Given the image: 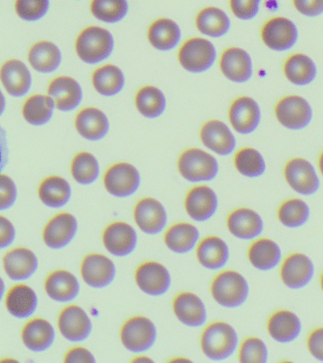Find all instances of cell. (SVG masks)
I'll return each instance as SVG.
<instances>
[{
  "mask_svg": "<svg viewBox=\"0 0 323 363\" xmlns=\"http://www.w3.org/2000/svg\"><path fill=\"white\" fill-rule=\"evenodd\" d=\"M238 335L229 323L215 322L207 326L201 335L200 346L204 354L212 360H223L237 351Z\"/></svg>",
  "mask_w": 323,
  "mask_h": 363,
  "instance_id": "cell-1",
  "label": "cell"
},
{
  "mask_svg": "<svg viewBox=\"0 0 323 363\" xmlns=\"http://www.w3.org/2000/svg\"><path fill=\"white\" fill-rule=\"evenodd\" d=\"M211 294L218 305L227 308H237L248 300L249 286L239 272L225 271L217 274L212 281Z\"/></svg>",
  "mask_w": 323,
  "mask_h": 363,
  "instance_id": "cell-2",
  "label": "cell"
},
{
  "mask_svg": "<svg viewBox=\"0 0 323 363\" xmlns=\"http://www.w3.org/2000/svg\"><path fill=\"white\" fill-rule=\"evenodd\" d=\"M113 38L106 28L89 27L82 30L76 40V51L86 64H98L109 58L113 50Z\"/></svg>",
  "mask_w": 323,
  "mask_h": 363,
  "instance_id": "cell-3",
  "label": "cell"
},
{
  "mask_svg": "<svg viewBox=\"0 0 323 363\" xmlns=\"http://www.w3.org/2000/svg\"><path fill=\"white\" fill-rule=\"evenodd\" d=\"M178 169L186 180L200 183L214 180L218 172V164L214 156L200 149H190L181 153Z\"/></svg>",
  "mask_w": 323,
  "mask_h": 363,
  "instance_id": "cell-4",
  "label": "cell"
},
{
  "mask_svg": "<svg viewBox=\"0 0 323 363\" xmlns=\"http://www.w3.org/2000/svg\"><path fill=\"white\" fill-rule=\"evenodd\" d=\"M122 345L132 353L149 350L155 345L157 330L149 318L136 316L124 323L120 333Z\"/></svg>",
  "mask_w": 323,
  "mask_h": 363,
  "instance_id": "cell-5",
  "label": "cell"
},
{
  "mask_svg": "<svg viewBox=\"0 0 323 363\" xmlns=\"http://www.w3.org/2000/svg\"><path fill=\"white\" fill-rule=\"evenodd\" d=\"M314 272L316 268L310 257L302 252H294L280 264V277L286 288L300 291L310 285Z\"/></svg>",
  "mask_w": 323,
  "mask_h": 363,
  "instance_id": "cell-6",
  "label": "cell"
},
{
  "mask_svg": "<svg viewBox=\"0 0 323 363\" xmlns=\"http://www.w3.org/2000/svg\"><path fill=\"white\" fill-rule=\"evenodd\" d=\"M178 61L184 69L193 73L208 70L217 58L214 45L203 38L187 40L178 50Z\"/></svg>",
  "mask_w": 323,
  "mask_h": 363,
  "instance_id": "cell-7",
  "label": "cell"
},
{
  "mask_svg": "<svg viewBox=\"0 0 323 363\" xmlns=\"http://www.w3.org/2000/svg\"><path fill=\"white\" fill-rule=\"evenodd\" d=\"M285 178L291 189L300 196L310 197L319 190L320 180L317 170L306 159L289 160L285 167Z\"/></svg>",
  "mask_w": 323,
  "mask_h": 363,
  "instance_id": "cell-8",
  "label": "cell"
},
{
  "mask_svg": "<svg viewBox=\"0 0 323 363\" xmlns=\"http://www.w3.org/2000/svg\"><path fill=\"white\" fill-rule=\"evenodd\" d=\"M275 116L283 127L289 130H302L313 118L311 105L300 96H285L278 102Z\"/></svg>",
  "mask_w": 323,
  "mask_h": 363,
  "instance_id": "cell-9",
  "label": "cell"
},
{
  "mask_svg": "<svg viewBox=\"0 0 323 363\" xmlns=\"http://www.w3.org/2000/svg\"><path fill=\"white\" fill-rule=\"evenodd\" d=\"M103 182L105 189L110 195L127 198L135 194L140 186V173L132 164L118 163L107 170Z\"/></svg>",
  "mask_w": 323,
  "mask_h": 363,
  "instance_id": "cell-10",
  "label": "cell"
},
{
  "mask_svg": "<svg viewBox=\"0 0 323 363\" xmlns=\"http://www.w3.org/2000/svg\"><path fill=\"white\" fill-rule=\"evenodd\" d=\"M263 42L275 51H286L293 48L298 41V28L290 19L277 16L269 19L261 31Z\"/></svg>",
  "mask_w": 323,
  "mask_h": 363,
  "instance_id": "cell-11",
  "label": "cell"
},
{
  "mask_svg": "<svg viewBox=\"0 0 323 363\" xmlns=\"http://www.w3.org/2000/svg\"><path fill=\"white\" fill-rule=\"evenodd\" d=\"M138 288L150 296H162L169 291L171 277L161 263L149 261L141 264L135 272Z\"/></svg>",
  "mask_w": 323,
  "mask_h": 363,
  "instance_id": "cell-12",
  "label": "cell"
},
{
  "mask_svg": "<svg viewBox=\"0 0 323 363\" xmlns=\"http://www.w3.org/2000/svg\"><path fill=\"white\" fill-rule=\"evenodd\" d=\"M133 217L139 228L147 235L160 234L167 223L166 210L160 201L144 198L135 207Z\"/></svg>",
  "mask_w": 323,
  "mask_h": 363,
  "instance_id": "cell-13",
  "label": "cell"
},
{
  "mask_svg": "<svg viewBox=\"0 0 323 363\" xmlns=\"http://www.w3.org/2000/svg\"><path fill=\"white\" fill-rule=\"evenodd\" d=\"M81 272L84 282L94 289L106 288L116 277L115 264L106 255L101 254H91L85 257Z\"/></svg>",
  "mask_w": 323,
  "mask_h": 363,
  "instance_id": "cell-14",
  "label": "cell"
},
{
  "mask_svg": "<svg viewBox=\"0 0 323 363\" xmlns=\"http://www.w3.org/2000/svg\"><path fill=\"white\" fill-rule=\"evenodd\" d=\"M58 326L62 336L72 342L86 340L93 325L86 312L78 306H69L60 313Z\"/></svg>",
  "mask_w": 323,
  "mask_h": 363,
  "instance_id": "cell-15",
  "label": "cell"
},
{
  "mask_svg": "<svg viewBox=\"0 0 323 363\" xmlns=\"http://www.w3.org/2000/svg\"><path fill=\"white\" fill-rule=\"evenodd\" d=\"M137 234L130 224L116 221L104 230L102 240L107 251L118 257H127L137 246Z\"/></svg>",
  "mask_w": 323,
  "mask_h": 363,
  "instance_id": "cell-16",
  "label": "cell"
},
{
  "mask_svg": "<svg viewBox=\"0 0 323 363\" xmlns=\"http://www.w3.org/2000/svg\"><path fill=\"white\" fill-rule=\"evenodd\" d=\"M268 332L275 342L288 345L296 342L302 334V320L295 312L280 309L269 317Z\"/></svg>",
  "mask_w": 323,
  "mask_h": 363,
  "instance_id": "cell-17",
  "label": "cell"
},
{
  "mask_svg": "<svg viewBox=\"0 0 323 363\" xmlns=\"http://www.w3.org/2000/svg\"><path fill=\"white\" fill-rule=\"evenodd\" d=\"M229 119L232 128L241 135L254 133L261 121L259 105L249 96H241L230 107Z\"/></svg>",
  "mask_w": 323,
  "mask_h": 363,
  "instance_id": "cell-18",
  "label": "cell"
},
{
  "mask_svg": "<svg viewBox=\"0 0 323 363\" xmlns=\"http://www.w3.org/2000/svg\"><path fill=\"white\" fill-rule=\"evenodd\" d=\"M227 226L234 237L242 240H252L263 234L265 229L263 218L254 210L238 208L229 215Z\"/></svg>",
  "mask_w": 323,
  "mask_h": 363,
  "instance_id": "cell-19",
  "label": "cell"
},
{
  "mask_svg": "<svg viewBox=\"0 0 323 363\" xmlns=\"http://www.w3.org/2000/svg\"><path fill=\"white\" fill-rule=\"evenodd\" d=\"M184 206L189 217L196 221L210 220L217 212L218 200L211 187L196 186L187 193Z\"/></svg>",
  "mask_w": 323,
  "mask_h": 363,
  "instance_id": "cell-20",
  "label": "cell"
},
{
  "mask_svg": "<svg viewBox=\"0 0 323 363\" xmlns=\"http://www.w3.org/2000/svg\"><path fill=\"white\" fill-rule=\"evenodd\" d=\"M78 231L76 218L69 213H61L48 221L44 229L45 243L51 249H62L73 240Z\"/></svg>",
  "mask_w": 323,
  "mask_h": 363,
  "instance_id": "cell-21",
  "label": "cell"
},
{
  "mask_svg": "<svg viewBox=\"0 0 323 363\" xmlns=\"http://www.w3.org/2000/svg\"><path fill=\"white\" fill-rule=\"evenodd\" d=\"M48 96L53 99L55 107L62 112H70L81 104V85L70 77H58L51 81L47 88Z\"/></svg>",
  "mask_w": 323,
  "mask_h": 363,
  "instance_id": "cell-22",
  "label": "cell"
},
{
  "mask_svg": "<svg viewBox=\"0 0 323 363\" xmlns=\"http://www.w3.org/2000/svg\"><path fill=\"white\" fill-rule=\"evenodd\" d=\"M177 319L189 328H200L205 323L207 311L203 300L191 292H181L173 301Z\"/></svg>",
  "mask_w": 323,
  "mask_h": 363,
  "instance_id": "cell-23",
  "label": "cell"
},
{
  "mask_svg": "<svg viewBox=\"0 0 323 363\" xmlns=\"http://www.w3.org/2000/svg\"><path fill=\"white\" fill-rule=\"evenodd\" d=\"M220 65L224 76L237 84L248 82L254 73L251 56L239 48H230L224 51Z\"/></svg>",
  "mask_w": 323,
  "mask_h": 363,
  "instance_id": "cell-24",
  "label": "cell"
},
{
  "mask_svg": "<svg viewBox=\"0 0 323 363\" xmlns=\"http://www.w3.org/2000/svg\"><path fill=\"white\" fill-rule=\"evenodd\" d=\"M200 139L207 149L220 155H231L237 146V140L231 130L220 121H211L204 124L200 130Z\"/></svg>",
  "mask_w": 323,
  "mask_h": 363,
  "instance_id": "cell-25",
  "label": "cell"
},
{
  "mask_svg": "<svg viewBox=\"0 0 323 363\" xmlns=\"http://www.w3.org/2000/svg\"><path fill=\"white\" fill-rule=\"evenodd\" d=\"M249 262L261 272H271L283 262V252L279 244L271 238H259L249 247Z\"/></svg>",
  "mask_w": 323,
  "mask_h": 363,
  "instance_id": "cell-26",
  "label": "cell"
},
{
  "mask_svg": "<svg viewBox=\"0 0 323 363\" xmlns=\"http://www.w3.org/2000/svg\"><path fill=\"white\" fill-rule=\"evenodd\" d=\"M0 81L11 96L21 98L30 89L31 76L24 62L10 60L0 68Z\"/></svg>",
  "mask_w": 323,
  "mask_h": 363,
  "instance_id": "cell-27",
  "label": "cell"
},
{
  "mask_svg": "<svg viewBox=\"0 0 323 363\" xmlns=\"http://www.w3.org/2000/svg\"><path fill=\"white\" fill-rule=\"evenodd\" d=\"M75 126L79 135L90 141L104 138L110 129L107 116L94 107L84 108L76 115Z\"/></svg>",
  "mask_w": 323,
  "mask_h": 363,
  "instance_id": "cell-28",
  "label": "cell"
},
{
  "mask_svg": "<svg viewBox=\"0 0 323 363\" xmlns=\"http://www.w3.org/2000/svg\"><path fill=\"white\" fill-rule=\"evenodd\" d=\"M3 265L11 280L22 281L33 277L38 268V260L30 250L16 248L5 255Z\"/></svg>",
  "mask_w": 323,
  "mask_h": 363,
  "instance_id": "cell-29",
  "label": "cell"
},
{
  "mask_svg": "<svg viewBox=\"0 0 323 363\" xmlns=\"http://www.w3.org/2000/svg\"><path fill=\"white\" fill-rule=\"evenodd\" d=\"M48 296L57 302H71L79 294V283L75 275L67 271H56L48 275L45 283Z\"/></svg>",
  "mask_w": 323,
  "mask_h": 363,
  "instance_id": "cell-30",
  "label": "cell"
},
{
  "mask_svg": "<svg viewBox=\"0 0 323 363\" xmlns=\"http://www.w3.org/2000/svg\"><path fill=\"white\" fill-rule=\"evenodd\" d=\"M198 262L209 269L223 268L228 263L230 249L225 241L218 237H208L201 240L197 249Z\"/></svg>",
  "mask_w": 323,
  "mask_h": 363,
  "instance_id": "cell-31",
  "label": "cell"
},
{
  "mask_svg": "<svg viewBox=\"0 0 323 363\" xmlns=\"http://www.w3.org/2000/svg\"><path fill=\"white\" fill-rule=\"evenodd\" d=\"M55 331L52 325L44 319H33L24 326L22 340L24 345L33 352L47 350L53 345Z\"/></svg>",
  "mask_w": 323,
  "mask_h": 363,
  "instance_id": "cell-32",
  "label": "cell"
},
{
  "mask_svg": "<svg viewBox=\"0 0 323 363\" xmlns=\"http://www.w3.org/2000/svg\"><path fill=\"white\" fill-rule=\"evenodd\" d=\"M283 72L291 84L305 86L317 78V68L310 57L302 53L288 57L283 65Z\"/></svg>",
  "mask_w": 323,
  "mask_h": 363,
  "instance_id": "cell-33",
  "label": "cell"
},
{
  "mask_svg": "<svg viewBox=\"0 0 323 363\" xmlns=\"http://www.w3.org/2000/svg\"><path fill=\"white\" fill-rule=\"evenodd\" d=\"M200 232L197 227L187 223H176L164 234V243L170 251L177 254L191 252L197 245Z\"/></svg>",
  "mask_w": 323,
  "mask_h": 363,
  "instance_id": "cell-34",
  "label": "cell"
},
{
  "mask_svg": "<svg viewBox=\"0 0 323 363\" xmlns=\"http://www.w3.org/2000/svg\"><path fill=\"white\" fill-rule=\"evenodd\" d=\"M38 299L35 292L26 285L14 286L6 297L8 311L19 319L30 317L36 311Z\"/></svg>",
  "mask_w": 323,
  "mask_h": 363,
  "instance_id": "cell-35",
  "label": "cell"
},
{
  "mask_svg": "<svg viewBox=\"0 0 323 363\" xmlns=\"http://www.w3.org/2000/svg\"><path fill=\"white\" fill-rule=\"evenodd\" d=\"M28 59L31 67L38 72L51 73L61 65L62 54L53 43L41 41L30 48Z\"/></svg>",
  "mask_w": 323,
  "mask_h": 363,
  "instance_id": "cell-36",
  "label": "cell"
},
{
  "mask_svg": "<svg viewBox=\"0 0 323 363\" xmlns=\"http://www.w3.org/2000/svg\"><path fill=\"white\" fill-rule=\"evenodd\" d=\"M149 41L159 50L167 51L174 48L181 40L180 28L171 19L156 20L149 28Z\"/></svg>",
  "mask_w": 323,
  "mask_h": 363,
  "instance_id": "cell-37",
  "label": "cell"
},
{
  "mask_svg": "<svg viewBox=\"0 0 323 363\" xmlns=\"http://www.w3.org/2000/svg\"><path fill=\"white\" fill-rule=\"evenodd\" d=\"M38 194L42 203L52 208L64 206L71 198V186L65 179L50 176L40 184Z\"/></svg>",
  "mask_w": 323,
  "mask_h": 363,
  "instance_id": "cell-38",
  "label": "cell"
},
{
  "mask_svg": "<svg viewBox=\"0 0 323 363\" xmlns=\"http://www.w3.org/2000/svg\"><path fill=\"white\" fill-rule=\"evenodd\" d=\"M311 208L302 199H289L278 209V220L288 229H299L310 220Z\"/></svg>",
  "mask_w": 323,
  "mask_h": 363,
  "instance_id": "cell-39",
  "label": "cell"
},
{
  "mask_svg": "<svg viewBox=\"0 0 323 363\" xmlns=\"http://www.w3.org/2000/svg\"><path fill=\"white\" fill-rule=\"evenodd\" d=\"M196 25L201 33L218 38L228 33L231 21L228 16L220 9L208 7L198 13Z\"/></svg>",
  "mask_w": 323,
  "mask_h": 363,
  "instance_id": "cell-40",
  "label": "cell"
},
{
  "mask_svg": "<svg viewBox=\"0 0 323 363\" xmlns=\"http://www.w3.org/2000/svg\"><path fill=\"white\" fill-rule=\"evenodd\" d=\"M92 82L98 93L102 96H112L123 89L125 77L120 68L113 65H106L93 73Z\"/></svg>",
  "mask_w": 323,
  "mask_h": 363,
  "instance_id": "cell-41",
  "label": "cell"
},
{
  "mask_svg": "<svg viewBox=\"0 0 323 363\" xmlns=\"http://www.w3.org/2000/svg\"><path fill=\"white\" fill-rule=\"evenodd\" d=\"M54 108L55 104L50 96L33 95L23 105L22 115L28 123L40 126L50 121Z\"/></svg>",
  "mask_w": 323,
  "mask_h": 363,
  "instance_id": "cell-42",
  "label": "cell"
},
{
  "mask_svg": "<svg viewBox=\"0 0 323 363\" xmlns=\"http://www.w3.org/2000/svg\"><path fill=\"white\" fill-rule=\"evenodd\" d=\"M136 108L147 118L160 116L166 109V101L163 92L157 87L144 86L136 94Z\"/></svg>",
  "mask_w": 323,
  "mask_h": 363,
  "instance_id": "cell-43",
  "label": "cell"
},
{
  "mask_svg": "<svg viewBox=\"0 0 323 363\" xmlns=\"http://www.w3.org/2000/svg\"><path fill=\"white\" fill-rule=\"evenodd\" d=\"M234 166L241 175L249 178L260 177L265 174V159L257 150L245 147L237 152L234 157Z\"/></svg>",
  "mask_w": 323,
  "mask_h": 363,
  "instance_id": "cell-44",
  "label": "cell"
},
{
  "mask_svg": "<svg viewBox=\"0 0 323 363\" xmlns=\"http://www.w3.org/2000/svg\"><path fill=\"white\" fill-rule=\"evenodd\" d=\"M71 173L79 184H93L99 176L98 162L90 152H79L74 157L71 164Z\"/></svg>",
  "mask_w": 323,
  "mask_h": 363,
  "instance_id": "cell-45",
  "label": "cell"
},
{
  "mask_svg": "<svg viewBox=\"0 0 323 363\" xmlns=\"http://www.w3.org/2000/svg\"><path fill=\"white\" fill-rule=\"evenodd\" d=\"M128 8L127 0H93L91 3L93 16L110 24L121 21L128 13Z\"/></svg>",
  "mask_w": 323,
  "mask_h": 363,
  "instance_id": "cell-46",
  "label": "cell"
},
{
  "mask_svg": "<svg viewBox=\"0 0 323 363\" xmlns=\"http://www.w3.org/2000/svg\"><path fill=\"white\" fill-rule=\"evenodd\" d=\"M268 359V349L263 340L251 337L244 340L239 350L240 362L266 363Z\"/></svg>",
  "mask_w": 323,
  "mask_h": 363,
  "instance_id": "cell-47",
  "label": "cell"
},
{
  "mask_svg": "<svg viewBox=\"0 0 323 363\" xmlns=\"http://www.w3.org/2000/svg\"><path fill=\"white\" fill-rule=\"evenodd\" d=\"M50 0H16L17 16L26 21H37L47 14Z\"/></svg>",
  "mask_w": 323,
  "mask_h": 363,
  "instance_id": "cell-48",
  "label": "cell"
},
{
  "mask_svg": "<svg viewBox=\"0 0 323 363\" xmlns=\"http://www.w3.org/2000/svg\"><path fill=\"white\" fill-rule=\"evenodd\" d=\"M262 0H230L232 13L237 18L251 20L259 13Z\"/></svg>",
  "mask_w": 323,
  "mask_h": 363,
  "instance_id": "cell-49",
  "label": "cell"
},
{
  "mask_svg": "<svg viewBox=\"0 0 323 363\" xmlns=\"http://www.w3.org/2000/svg\"><path fill=\"white\" fill-rule=\"evenodd\" d=\"M16 196L14 182L7 175H0V211L11 208L16 203Z\"/></svg>",
  "mask_w": 323,
  "mask_h": 363,
  "instance_id": "cell-50",
  "label": "cell"
},
{
  "mask_svg": "<svg viewBox=\"0 0 323 363\" xmlns=\"http://www.w3.org/2000/svg\"><path fill=\"white\" fill-rule=\"evenodd\" d=\"M293 5L305 16L317 17L323 14V0H293Z\"/></svg>",
  "mask_w": 323,
  "mask_h": 363,
  "instance_id": "cell-51",
  "label": "cell"
},
{
  "mask_svg": "<svg viewBox=\"0 0 323 363\" xmlns=\"http://www.w3.org/2000/svg\"><path fill=\"white\" fill-rule=\"evenodd\" d=\"M307 348L311 356L317 362H323V326L314 329L309 334Z\"/></svg>",
  "mask_w": 323,
  "mask_h": 363,
  "instance_id": "cell-52",
  "label": "cell"
},
{
  "mask_svg": "<svg viewBox=\"0 0 323 363\" xmlns=\"http://www.w3.org/2000/svg\"><path fill=\"white\" fill-rule=\"evenodd\" d=\"M16 238V230L11 221L0 216V249L7 248Z\"/></svg>",
  "mask_w": 323,
  "mask_h": 363,
  "instance_id": "cell-53",
  "label": "cell"
},
{
  "mask_svg": "<svg viewBox=\"0 0 323 363\" xmlns=\"http://www.w3.org/2000/svg\"><path fill=\"white\" fill-rule=\"evenodd\" d=\"M96 359L93 354L87 349L82 347H76L71 349L65 354L64 362H95Z\"/></svg>",
  "mask_w": 323,
  "mask_h": 363,
  "instance_id": "cell-54",
  "label": "cell"
},
{
  "mask_svg": "<svg viewBox=\"0 0 323 363\" xmlns=\"http://www.w3.org/2000/svg\"><path fill=\"white\" fill-rule=\"evenodd\" d=\"M8 162V147L7 140V133L5 130L0 126V174L5 167H7Z\"/></svg>",
  "mask_w": 323,
  "mask_h": 363,
  "instance_id": "cell-55",
  "label": "cell"
},
{
  "mask_svg": "<svg viewBox=\"0 0 323 363\" xmlns=\"http://www.w3.org/2000/svg\"><path fill=\"white\" fill-rule=\"evenodd\" d=\"M6 106L5 96L3 95L1 90H0V116L4 112Z\"/></svg>",
  "mask_w": 323,
  "mask_h": 363,
  "instance_id": "cell-56",
  "label": "cell"
},
{
  "mask_svg": "<svg viewBox=\"0 0 323 363\" xmlns=\"http://www.w3.org/2000/svg\"><path fill=\"white\" fill-rule=\"evenodd\" d=\"M133 362H152V360L149 359V357H136V359H132Z\"/></svg>",
  "mask_w": 323,
  "mask_h": 363,
  "instance_id": "cell-57",
  "label": "cell"
},
{
  "mask_svg": "<svg viewBox=\"0 0 323 363\" xmlns=\"http://www.w3.org/2000/svg\"><path fill=\"white\" fill-rule=\"evenodd\" d=\"M5 285L3 282L2 278L0 277V302H1L3 295H4Z\"/></svg>",
  "mask_w": 323,
  "mask_h": 363,
  "instance_id": "cell-58",
  "label": "cell"
},
{
  "mask_svg": "<svg viewBox=\"0 0 323 363\" xmlns=\"http://www.w3.org/2000/svg\"><path fill=\"white\" fill-rule=\"evenodd\" d=\"M319 167L320 172H322V174L323 175V152L319 156Z\"/></svg>",
  "mask_w": 323,
  "mask_h": 363,
  "instance_id": "cell-59",
  "label": "cell"
},
{
  "mask_svg": "<svg viewBox=\"0 0 323 363\" xmlns=\"http://www.w3.org/2000/svg\"><path fill=\"white\" fill-rule=\"evenodd\" d=\"M320 288H322V291L323 292V272L322 274V277H320Z\"/></svg>",
  "mask_w": 323,
  "mask_h": 363,
  "instance_id": "cell-60",
  "label": "cell"
}]
</instances>
